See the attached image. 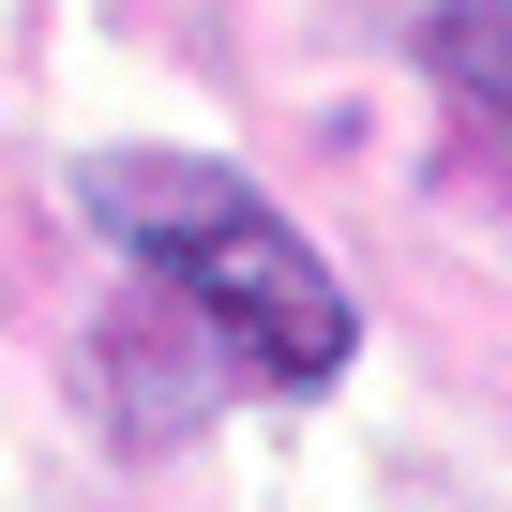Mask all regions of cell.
<instances>
[{
    "label": "cell",
    "instance_id": "obj_1",
    "mask_svg": "<svg viewBox=\"0 0 512 512\" xmlns=\"http://www.w3.org/2000/svg\"><path fill=\"white\" fill-rule=\"evenodd\" d=\"M76 211L136 256L151 287H181L211 377H272V392H332L362 347L347 272L211 151H76Z\"/></svg>",
    "mask_w": 512,
    "mask_h": 512
},
{
    "label": "cell",
    "instance_id": "obj_2",
    "mask_svg": "<svg viewBox=\"0 0 512 512\" xmlns=\"http://www.w3.org/2000/svg\"><path fill=\"white\" fill-rule=\"evenodd\" d=\"M422 76L467 106V136L512 166V0H452V16L422 31Z\"/></svg>",
    "mask_w": 512,
    "mask_h": 512
}]
</instances>
